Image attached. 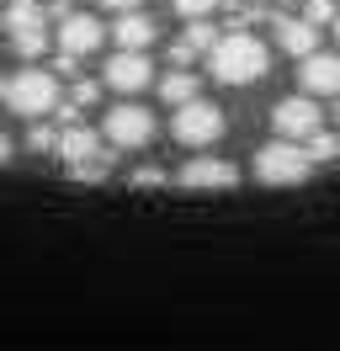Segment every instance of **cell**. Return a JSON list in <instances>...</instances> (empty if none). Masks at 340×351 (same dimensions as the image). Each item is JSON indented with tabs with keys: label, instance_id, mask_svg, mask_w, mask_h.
I'll use <instances>...</instances> for the list:
<instances>
[{
	"label": "cell",
	"instance_id": "9c48e42d",
	"mask_svg": "<svg viewBox=\"0 0 340 351\" xmlns=\"http://www.w3.org/2000/svg\"><path fill=\"white\" fill-rule=\"evenodd\" d=\"M101 38H106V27L96 22V16H75V11H64V16H59V53H69V59L96 53Z\"/></svg>",
	"mask_w": 340,
	"mask_h": 351
},
{
	"label": "cell",
	"instance_id": "7402d4cb",
	"mask_svg": "<svg viewBox=\"0 0 340 351\" xmlns=\"http://www.w3.org/2000/svg\"><path fill=\"white\" fill-rule=\"evenodd\" d=\"M133 181H138V186H160V181H165V171H138Z\"/></svg>",
	"mask_w": 340,
	"mask_h": 351
},
{
	"label": "cell",
	"instance_id": "8992f818",
	"mask_svg": "<svg viewBox=\"0 0 340 351\" xmlns=\"http://www.w3.org/2000/svg\"><path fill=\"white\" fill-rule=\"evenodd\" d=\"M170 133H175L181 144H191V149H208V144H218V138H223V112L197 96V101H186V107H175Z\"/></svg>",
	"mask_w": 340,
	"mask_h": 351
},
{
	"label": "cell",
	"instance_id": "ba28073f",
	"mask_svg": "<svg viewBox=\"0 0 340 351\" xmlns=\"http://www.w3.org/2000/svg\"><path fill=\"white\" fill-rule=\"evenodd\" d=\"M175 186L181 192H229V186H239V165L218 160V154H197L175 171Z\"/></svg>",
	"mask_w": 340,
	"mask_h": 351
},
{
	"label": "cell",
	"instance_id": "e0dca14e",
	"mask_svg": "<svg viewBox=\"0 0 340 351\" xmlns=\"http://www.w3.org/2000/svg\"><path fill=\"white\" fill-rule=\"evenodd\" d=\"M212 43H218V32H212V22H191V27H186V38H181V48H186L191 59H197V53H208Z\"/></svg>",
	"mask_w": 340,
	"mask_h": 351
},
{
	"label": "cell",
	"instance_id": "7c38bea8",
	"mask_svg": "<svg viewBox=\"0 0 340 351\" xmlns=\"http://www.w3.org/2000/svg\"><path fill=\"white\" fill-rule=\"evenodd\" d=\"M276 27V43H282V53H293V59H308V53H319V32L303 16H271Z\"/></svg>",
	"mask_w": 340,
	"mask_h": 351
},
{
	"label": "cell",
	"instance_id": "4fadbf2b",
	"mask_svg": "<svg viewBox=\"0 0 340 351\" xmlns=\"http://www.w3.org/2000/svg\"><path fill=\"white\" fill-rule=\"evenodd\" d=\"M112 38H117V53H144L154 43V22H149L144 11H123L117 27H112Z\"/></svg>",
	"mask_w": 340,
	"mask_h": 351
},
{
	"label": "cell",
	"instance_id": "83f0119b",
	"mask_svg": "<svg viewBox=\"0 0 340 351\" xmlns=\"http://www.w3.org/2000/svg\"><path fill=\"white\" fill-rule=\"evenodd\" d=\"M271 5H293V0H271Z\"/></svg>",
	"mask_w": 340,
	"mask_h": 351
},
{
	"label": "cell",
	"instance_id": "6da1fadb",
	"mask_svg": "<svg viewBox=\"0 0 340 351\" xmlns=\"http://www.w3.org/2000/svg\"><path fill=\"white\" fill-rule=\"evenodd\" d=\"M266 69H271V53H266V43L250 38V32H223V38L208 48V75L218 86H255Z\"/></svg>",
	"mask_w": 340,
	"mask_h": 351
},
{
	"label": "cell",
	"instance_id": "ac0fdd59",
	"mask_svg": "<svg viewBox=\"0 0 340 351\" xmlns=\"http://www.w3.org/2000/svg\"><path fill=\"white\" fill-rule=\"evenodd\" d=\"M53 144H59V128H48V123H32V128H27V149L32 154H53Z\"/></svg>",
	"mask_w": 340,
	"mask_h": 351
},
{
	"label": "cell",
	"instance_id": "4316f807",
	"mask_svg": "<svg viewBox=\"0 0 340 351\" xmlns=\"http://www.w3.org/2000/svg\"><path fill=\"white\" fill-rule=\"evenodd\" d=\"M0 101H5V80H0Z\"/></svg>",
	"mask_w": 340,
	"mask_h": 351
},
{
	"label": "cell",
	"instance_id": "52a82bcc",
	"mask_svg": "<svg viewBox=\"0 0 340 351\" xmlns=\"http://www.w3.org/2000/svg\"><path fill=\"white\" fill-rule=\"evenodd\" d=\"M271 128L282 144H303V138H314L324 128V112H319L314 96H282L271 107Z\"/></svg>",
	"mask_w": 340,
	"mask_h": 351
},
{
	"label": "cell",
	"instance_id": "d4e9b609",
	"mask_svg": "<svg viewBox=\"0 0 340 351\" xmlns=\"http://www.w3.org/2000/svg\"><path fill=\"white\" fill-rule=\"evenodd\" d=\"M330 32H335V43H340V16H335V22H330Z\"/></svg>",
	"mask_w": 340,
	"mask_h": 351
},
{
	"label": "cell",
	"instance_id": "2e32d148",
	"mask_svg": "<svg viewBox=\"0 0 340 351\" xmlns=\"http://www.w3.org/2000/svg\"><path fill=\"white\" fill-rule=\"evenodd\" d=\"M303 154H308V165H330V160H340V133L319 128L314 138H303Z\"/></svg>",
	"mask_w": 340,
	"mask_h": 351
},
{
	"label": "cell",
	"instance_id": "44dd1931",
	"mask_svg": "<svg viewBox=\"0 0 340 351\" xmlns=\"http://www.w3.org/2000/svg\"><path fill=\"white\" fill-rule=\"evenodd\" d=\"M170 5H175V16H186V22H208L218 0H170Z\"/></svg>",
	"mask_w": 340,
	"mask_h": 351
},
{
	"label": "cell",
	"instance_id": "5b68a950",
	"mask_svg": "<svg viewBox=\"0 0 340 351\" xmlns=\"http://www.w3.org/2000/svg\"><path fill=\"white\" fill-rule=\"evenodd\" d=\"M314 165H308V154L303 144H266V149H255V181H266V186H298V181H308Z\"/></svg>",
	"mask_w": 340,
	"mask_h": 351
},
{
	"label": "cell",
	"instance_id": "ffe728a7",
	"mask_svg": "<svg viewBox=\"0 0 340 351\" xmlns=\"http://www.w3.org/2000/svg\"><path fill=\"white\" fill-rule=\"evenodd\" d=\"M96 96H101V86H96V80H75L64 101H69V107H75V112H85V107H90V101H96Z\"/></svg>",
	"mask_w": 340,
	"mask_h": 351
},
{
	"label": "cell",
	"instance_id": "484cf974",
	"mask_svg": "<svg viewBox=\"0 0 340 351\" xmlns=\"http://www.w3.org/2000/svg\"><path fill=\"white\" fill-rule=\"evenodd\" d=\"M53 11H69V0H53Z\"/></svg>",
	"mask_w": 340,
	"mask_h": 351
},
{
	"label": "cell",
	"instance_id": "3957f363",
	"mask_svg": "<svg viewBox=\"0 0 340 351\" xmlns=\"http://www.w3.org/2000/svg\"><path fill=\"white\" fill-rule=\"evenodd\" d=\"M5 107L16 112V117H48V112L59 107V80L48 75V69H21L5 80Z\"/></svg>",
	"mask_w": 340,
	"mask_h": 351
},
{
	"label": "cell",
	"instance_id": "cb8c5ba5",
	"mask_svg": "<svg viewBox=\"0 0 340 351\" xmlns=\"http://www.w3.org/2000/svg\"><path fill=\"white\" fill-rule=\"evenodd\" d=\"M5 160H11V138L0 133V165H5Z\"/></svg>",
	"mask_w": 340,
	"mask_h": 351
},
{
	"label": "cell",
	"instance_id": "603a6c76",
	"mask_svg": "<svg viewBox=\"0 0 340 351\" xmlns=\"http://www.w3.org/2000/svg\"><path fill=\"white\" fill-rule=\"evenodd\" d=\"M106 11H138V0H101Z\"/></svg>",
	"mask_w": 340,
	"mask_h": 351
},
{
	"label": "cell",
	"instance_id": "7a4b0ae2",
	"mask_svg": "<svg viewBox=\"0 0 340 351\" xmlns=\"http://www.w3.org/2000/svg\"><path fill=\"white\" fill-rule=\"evenodd\" d=\"M53 149H59V160H64L75 176H80V181H101V176L112 171V160H117V154L101 144V133L80 128V123H75V128H64Z\"/></svg>",
	"mask_w": 340,
	"mask_h": 351
},
{
	"label": "cell",
	"instance_id": "277c9868",
	"mask_svg": "<svg viewBox=\"0 0 340 351\" xmlns=\"http://www.w3.org/2000/svg\"><path fill=\"white\" fill-rule=\"evenodd\" d=\"M149 138H154V112L138 107V101H117V107L106 112V123H101V144L112 154H123V149H144Z\"/></svg>",
	"mask_w": 340,
	"mask_h": 351
},
{
	"label": "cell",
	"instance_id": "5bb4252c",
	"mask_svg": "<svg viewBox=\"0 0 340 351\" xmlns=\"http://www.w3.org/2000/svg\"><path fill=\"white\" fill-rule=\"evenodd\" d=\"M160 96H165V101H175V107H186V101H197V96H202V80H197L191 69H170L165 80H160Z\"/></svg>",
	"mask_w": 340,
	"mask_h": 351
},
{
	"label": "cell",
	"instance_id": "d6986e66",
	"mask_svg": "<svg viewBox=\"0 0 340 351\" xmlns=\"http://www.w3.org/2000/svg\"><path fill=\"white\" fill-rule=\"evenodd\" d=\"M303 22L314 27V32H319V27H330V22H335V0H308V5H303Z\"/></svg>",
	"mask_w": 340,
	"mask_h": 351
},
{
	"label": "cell",
	"instance_id": "9a60e30c",
	"mask_svg": "<svg viewBox=\"0 0 340 351\" xmlns=\"http://www.w3.org/2000/svg\"><path fill=\"white\" fill-rule=\"evenodd\" d=\"M5 32H11V43H16L21 59H38L42 48H48V27H42V16H38V22H21V27H5Z\"/></svg>",
	"mask_w": 340,
	"mask_h": 351
},
{
	"label": "cell",
	"instance_id": "30bf717a",
	"mask_svg": "<svg viewBox=\"0 0 340 351\" xmlns=\"http://www.w3.org/2000/svg\"><path fill=\"white\" fill-rule=\"evenodd\" d=\"M298 86H303V96H340V53L298 59Z\"/></svg>",
	"mask_w": 340,
	"mask_h": 351
},
{
	"label": "cell",
	"instance_id": "f1b7e54d",
	"mask_svg": "<svg viewBox=\"0 0 340 351\" xmlns=\"http://www.w3.org/2000/svg\"><path fill=\"white\" fill-rule=\"evenodd\" d=\"M335 117H340V107H335Z\"/></svg>",
	"mask_w": 340,
	"mask_h": 351
},
{
	"label": "cell",
	"instance_id": "8fae6325",
	"mask_svg": "<svg viewBox=\"0 0 340 351\" xmlns=\"http://www.w3.org/2000/svg\"><path fill=\"white\" fill-rule=\"evenodd\" d=\"M149 80H154V64H149L144 53H112V59H106V86L112 90L133 96V90H144Z\"/></svg>",
	"mask_w": 340,
	"mask_h": 351
}]
</instances>
